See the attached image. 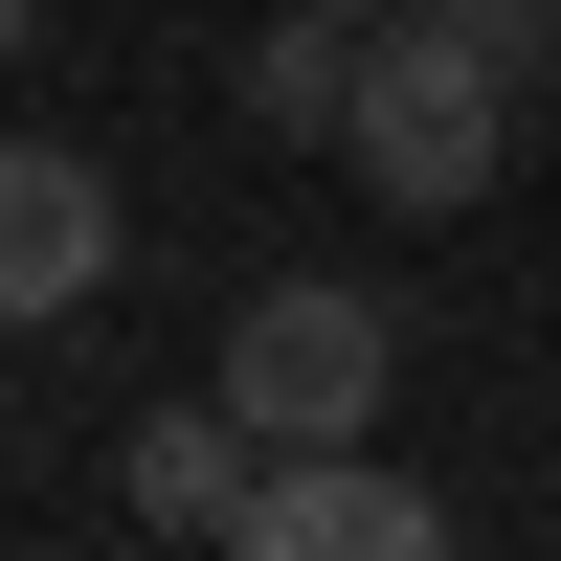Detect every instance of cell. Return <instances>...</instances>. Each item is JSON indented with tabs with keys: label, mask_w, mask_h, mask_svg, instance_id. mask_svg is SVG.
<instances>
[{
	"label": "cell",
	"mask_w": 561,
	"mask_h": 561,
	"mask_svg": "<svg viewBox=\"0 0 561 561\" xmlns=\"http://www.w3.org/2000/svg\"><path fill=\"white\" fill-rule=\"evenodd\" d=\"M337 158L382 180V225H472L494 158H517V68H472V45L404 0V45H359V135H337Z\"/></svg>",
	"instance_id": "cell-1"
},
{
	"label": "cell",
	"mask_w": 561,
	"mask_h": 561,
	"mask_svg": "<svg viewBox=\"0 0 561 561\" xmlns=\"http://www.w3.org/2000/svg\"><path fill=\"white\" fill-rule=\"evenodd\" d=\"M404 382V314L337 293V270H270L248 314H225V404H248V449H359Z\"/></svg>",
	"instance_id": "cell-2"
},
{
	"label": "cell",
	"mask_w": 561,
	"mask_h": 561,
	"mask_svg": "<svg viewBox=\"0 0 561 561\" xmlns=\"http://www.w3.org/2000/svg\"><path fill=\"white\" fill-rule=\"evenodd\" d=\"M225 539H248V561H427V539H449V494H427V472H382V449H248Z\"/></svg>",
	"instance_id": "cell-3"
},
{
	"label": "cell",
	"mask_w": 561,
	"mask_h": 561,
	"mask_svg": "<svg viewBox=\"0 0 561 561\" xmlns=\"http://www.w3.org/2000/svg\"><path fill=\"white\" fill-rule=\"evenodd\" d=\"M90 293H113V180L68 135H0V337L23 314H90Z\"/></svg>",
	"instance_id": "cell-4"
},
{
	"label": "cell",
	"mask_w": 561,
	"mask_h": 561,
	"mask_svg": "<svg viewBox=\"0 0 561 561\" xmlns=\"http://www.w3.org/2000/svg\"><path fill=\"white\" fill-rule=\"evenodd\" d=\"M225 90H248V135H359V0L248 23V45H225Z\"/></svg>",
	"instance_id": "cell-5"
},
{
	"label": "cell",
	"mask_w": 561,
	"mask_h": 561,
	"mask_svg": "<svg viewBox=\"0 0 561 561\" xmlns=\"http://www.w3.org/2000/svg\"><path fill=\"white\" fill-rule=\"evenodd\" d=\"M225 494H248V404H158V427H135V517H158V539H225Z\"/></svg>",
	"instance_id": "cell-6"
},
{
	"label": "cell",
	"mask_w": 561,
	"mask_h": 561,
	"mask_svg": "<svg viewBox=\"0 0 561 561\" xmlns=\"http://www.w3.org/2000/svg\"><path fill=\"white\" fill-rule=\"evenodd\" d=\"M427 23L472 45V68H517V113H539V90H561V0H427Z\"/></svg>",
	"instance_id": "cell-7"
},
{
	"label": "cell",
	"mask_w": 561,
	"mask_h": 561,
	"mask_svg": "<svg viewBox=\"0 0 561 561\" xmlns=\"http://www.w3.org/2000/svg\"><path fill=\"white\" fill-rule=\"evenodd\" d=\"M0 68H23V0H0Z\"/></svg>",
	"instance_id": "cell-8"
},
{
	"label": "cell",
	"mask_w": 561,
	"mask_h": 561,
	"mask_svg": "<svg viewBox=\"0 0 561 561\" xmlns=\"http://www.w3.org/2000/svg\"><path fill=\"white\" fill-rule=\"evenodd\" d=\"M359 23H404V0H359Z\"/></svg>",
	"instance_id": "cell-9"
}]
</instances>
